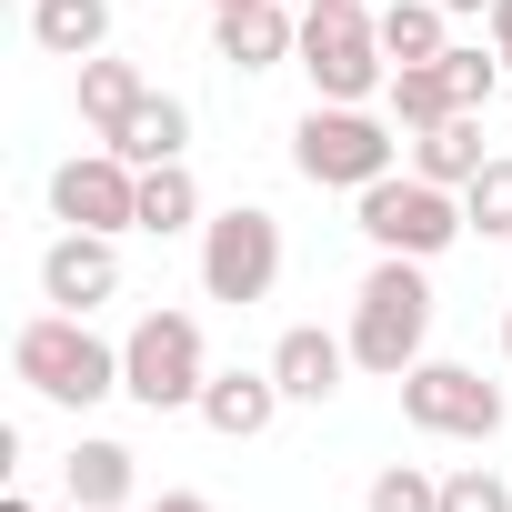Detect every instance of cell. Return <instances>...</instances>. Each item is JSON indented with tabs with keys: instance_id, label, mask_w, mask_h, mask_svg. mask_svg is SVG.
<instances>
[{
	"instance_id": "12",
	"label": "cell",
	"mask_w": 512,
	"mask_h": 512,
	"mask_svg": "<svg viewBox=\"0 0 512 512\" xmlns=\"http://www.w3.org/2000/svg\"><path fill=\"white\" fill-rule=\"evenodd\" d=\"M342 372H352V332L292 322V332L272 342V382H282V402H332V392H342Z\"/></svg>"
},
{
	"instance_id": "16",
	"label": "cell",
	"mask_w": 512,
	"mask_h": 512,
	"mask_svg": "<svg viewBox=\"0 0 512 512\" xmlns=\"http://www.w3.org/2000/svg\"><path fill=\"white\" fill-rule=\"evenodd\" d=\"M31 41H41L51 61L111 51V0H31Z\"/></svg>"
},
{
	"instance_id": "10",
	"label": "cell",
	"mask_w": 512,
	"mask_h": 512,
	"mask_svg": "<svg viewBox=\"0 0 512 512\" xmlns=\"http://www.w3.org/2000/svg\"><path fill=\"white\" fill-rule=\"evenodd\" d=\"M121 292V231H61L41 251V302L51 312H101Z\"/></svg>"
},
{
	"instance_id": "31",
	"label": "cell",
	"mask_w": 512,
	"mask_h": 512,
	"mask_svg": "<svg viewBox=\"0 0 512 512\" xmlns=\"http://www.w3.org/2000/svg\"><path fill=\"white\" fill-rule=\"evenodd\" d=\"M211 11H251V0H211Z\"/></svg>"
},
{
	"instance_id": "30",
	"label": "cell",
	"mask_w": 512,
	"mask_h": 512,
	"mask_svg": "<svg viewBox=\"0 0 512 512\" xmlns=\"http://www.w3.org/2000/svg\"><path fill=\"white\" fill-rule=\"evenodd\" d=\"M302 11H352V0H302Z\"/></svg>"
},
{
	"instance_id": "8",
	"label": "cell",
	"mask_w": 512,
	"mask_h": 512,
	"mask_svg": "<svg viewBox=\"0 0 512 512\" xmlns=\"http://www.w3.org/2000/svg\"><path fill=\"white\" fill-rule=\"evenodd\" d=\"M502 412H512L502 382H482L472 362H432V352H422V362L402 372V422L432 432V442H492Z\"/></svg>"
},
{
	"instance_id": "28",
	"label": "cell",
	"mask_w": 512,
	"mask_h": 512,
	"mask_svg": "<svg viewBox=\"0 0 512 512\" xmlns=\"http://www.w3.org/2000/svg\"><path fill=\"white\" fill-rule=\"evenodd\" d=\"M442 11H452V21H462V11H492V0H442Z\"/></svg>"
},
{
	"instance_id": "18",
	"label": "cell",
	"mask_w": 512,
	"mask_h": 512,
	"mask_svg": "<svg viewBox=\"0 0 512 512\" xmlns=\"http://www.w3.org/2000/svg\"><path fill=\"white\" fill-rule=\"evenodd\" d=\"M61 482H71V502H81V512H121L141 472H131V442H71Z\"/></svg>"
},
{
	"instance_id": "9",
	"label": "cell",
	"mask_w": 512,
	"mask_h": 512,
	"mask_svg": "<svg viewBox=\"0 0 512 512\" xmlns=\"http://www.w3.org/2000/svg\"><path fill=\"white\" fill-rule=\"evenodd\" d=\"M51 221L61 231H141V171L101 141V151H71L51 171Z\"/></svg>"
},
{
	"instance_id": "2",
	"label": "cell",
	"mask_w": 512,
	"mask_h": 512,
	"mask_svg": "<svg viewBox=\"0 0 512 512\" xmlns=\"http://www.w3.org/2000/svg\"><path fill=\"white\" fill-rule=\"evenodd\" d=\"M292 171L312 191H372L382 171H402V121H382L372 101H312L292 121Z\"/></svg>"
},
{
	"instance_id": "27",
	"label": "cell",
	"mask_w": 512,
	"mask_h": 512,
	"mask_svg": "<svg viewBox=\"0 0 512 512\" xmlns=\"http://www.w3.org/2000/svg\"><path fill=\"white\" fill-rule=\"evenodd\" d=\"M151 512H211V502H201V492H161Z\"/></svg>"
},
{
	"instance_id": "29",
	"label": "cell",
	"mask_w": 512,
	"mask_h": 512,
	"mask_svg": "<svg viewBox=\"0 0 512 512\" xmlns=\"http://www.w3.org/2000/svg\"><path fill=\"white\" fill-rule=\"evenodd\" d=\"M502 362H512V302H502Z\"/></svg>"
},
{
	"instance_id": "21",
	"label": "cell",
	"mask_w": 512,
	"mask_h": 512,
	"mask_svg": "<svg viewBox=\"0 0 512 512\" xmlns=\"http://www.w3.org/2000/svg\"><path fill=\"white\" fill-rule=\"evenodd\" d=\"M211 211H201V181H191V161H161V171H141V231L151 241H171V231H201Z\"/></svg>"
},
{
	"instance_id": "13",
	"label": "cell",
	"mask_w": 512,
	"mask_h": 512,
	"mask_svg": "<svg viewBox=\"0 0 512 512\" xmlns=\"http://www.w3.org/2000/svg\"><path fill=\"white\" fill-rule=\"evenodd\" d=\"M201 422H211L221 442H262V432L282 422V382H272V362H262V372H211V382H201Z\"/></svg>"
},
{
	"instance_id": "5",
	"label": "cell",
	"mask_w": 512,
	"mask_h": 512,
	"mask_svg": "<svg viewBox=\"0 0 512 512\" xmlns=\"http://www.w3.org/2000/svg\"><path fill=\"white\" fill-rule=\"evenodd\" d=\"M201 382H211V342L191 312H141L121 332V392L141 412H201Z\"/></svg>"
},
{
	"instance_id": "15",
	"label": "cell",
	"mask_w": 512,
	"mask_h": 512,
	"mask_svg": "<svg viewBox=\"0 0 512 512\" xmlns=\"http://www.w3.org/2000/svg\"><path fill=\"white\" fill-rule=\"evenodd\" d=\"M482 161H492V151H482V111H452L442 131H412V171L442 181V191H472Z\"/></svg>"
},
{
	"instance_id": "17",
	"label": "cell",
	"mask_w": 512,
	"mask_h": 512,
	"mask_svg": "<svg viewBox=\"0 0 512 512\" xmlns=\"http://www.w3.org/2000/svg\"><path fill=\"white\" fill-rule=\"evenodd\" d=\"M71 71H81V121H91L101 141H111V131L151 101V81H141L131 61H111V51H91V61H71Z\"/></svg>"
},
{
	"instance_id": "23",
	"label": "cell",
	"mask_w": 512,
	"mask_h": 512,
	"mask_svg": "<svg viewBox=\"0 0 512 512\" xmlns=\"http://www.w3.org/2000/svg\"><path fill=\"white\" fill-rule=\"evenodd\" d=\"M462 221H472V231H492V241H512V151H492V161L472 171V191H462Z\"/></svg>"
},
{
	"instance_id": "20",
	"label": "cell",
	"mask_w": 512,
	"mask_h": 512,
	"mask_svg": "<svg viewBox=\"0 0 512 512\" xmlns=\"http://www.w3.org/2000/svg\"><path fill=\"white\" fill-rule=\"evenodd\" d=\"M382 51H392V71L402 61H442L452 51V11H442V0H382Z\"/></svg>"
},
{
	"instance_id": "14",
	"label": "cell",
	"mask_w": 512,
	"mask_h": 512,
	"mask_svg": "<svg viewBox=\"0 0 512 512\" xmlns=\"http://www.w3.org/2000/svg\"><path fill=\"white\" fill-rule=\"evenodd\" d=\"M111 151H121L131 171H161V161H181V151H191V111H181L171 91H151V101L111 131Z\"/></svg>"
},
{
	"instance_id": "4",
	"label": "cell",
	"mask_w": 512,
	"mask_h": 512,
	"mask_svg": "<svg viewBox=\"0 0 512 512\" xmlns=\"http://www.w3.org/2000/svg\"><path fill=\"white\" fill-rule=\"evenodd\" d=\"M352 221H362L372 251H402V262H442V251L472 231L462 221V191H442L422 171H382L372 191H352Z\"/></svg>"
},
{
	"instance_id": "11",
	"label": "cell",
	"mask_w": 512,
	"mask_h": 512,
	"mask_svg": "<svg viewBox=\"0 0 512 512\" xmlns=\"http://www.w3.org/2000/svg\"><path fill=\"white\" fill-rule=\"evenodd\" d=\"M211 51H221L231 71H282V61H302V11H282V0L211 11Z\"/></svg>"
},
{
	"instance_id": "7",
	"label": "cell",
	"mask_w": 512,
	"mask_h": 512,
	"mask_svg": "<svg viewBox=\"0 0 512 512\" xmlns=\"http://www.w3.org/2000/svg\"><path fill=\"white\" fill-rule=\"evenodd\" d=\"M302 71H312V101H372L392 91V51H382V21L362 11H302Z\"/></svg>"
},
{
	"instance_id": "32",
	"label": "cell",
	"mask_w": 512,
	"mask_h": 512,
	"mask_svg": "<svg viewBox=\"0 0 512 512\" xmlns=\"http://www.w3.org/2000/svg\"><path fill=\"white\" fill-rule=\"evenodd\" d=\"M0 512H31V502H21V492H11V502H0Z\"/></svg>"
},
{
	"instance_id": "1",
	"label": "cell",
	"mask_w": 512,
	"mask_h": 512,
	"mask_svg": "<svg viewBox=\"0 0 512 512\" xmlns=\"http://www.w3.org/2000/svg\"><path fill=\"white\" fill-rule=\"evenodd\" d=\"M422 352H432V272L402 262V251H382V262L362 272V292H352V362L402 382Z\"/></svg>"
},
{
	"instance_id": "22",
	"label": "cell",
	"mask_w": 512,
	"mask_h": 512,
	"mask_svg": "<svg viewBox=\"0 0 512 512\" xmlns=\"http://www.w3.org/2000/svg\"><path fill=\"white\" fill-rule=\"evenodd\" d=\"M362 512H442V472H422V462H382L372 492H362Z\"/></svg>"
},
{
	"instance_id": "26",
	"label": "cell",
	"mask_w": 512,
	"mask_h": 512,
	"mask_svg": "<svg viewBox=\"0 0 512 512\" xmlns=\"http://www.w3.org/2000/svg\"><path fill=\"white\" fill-rule=\"evenodd\" d=\"M482 21H492V51H502V71H512V0H492Z\"/></svg>"
},
{
	"instance_id": "25",
	"label": "cell",
	"mask_w": 512,
	"mask_h": 512,
	"mask_svg": "<svg viewBox=\"0 0 512 512\" xmlns=\"http://www.w3.org/2000/svg\"><path fill=\"white\" fill-rule=\"evenodd\" d=\"M442 512H512V482L492 462H452L442 472Z\"/></svg>"
},
{
	"instance_id": "19",
	"label": "cell",
	"mask_w": 512,
	"mask_h": 512,
	"mask_svg": "<svg viewBox=\"0 0 512 512\" xmlns=\"http://www.w3.org/2000/svg\"><path fill=\"white\" fill-rule=\"evenodd\" d=\"M382 111H392V121H402V141H412V131H442L462 101H452V71H442V61H402V71H392V91H382Z\"/></svg>"
},
{
	"instance_id": "3",
	"label": "cell",
	"mask_w": 512,
	"mask_h": 512,
	"mask_svg": "<svg viewBox=\"0 0 512 512\" xmlns=\"http://www.w3.org/2000/svg\"><path fill=\"white\" fill-rule=\"evenodd\" d=\"M11 372H21L41 402L91 412V402H111V392H121V342H101V332H91V312H41V322H21Z\"/></svg>"
},
{
	"instance_id": "24",
	"label": "cell",
	"mask_w": 512,
	"mask_h": 512,
	"mask_svg": "<svg viewBox=\"0 0 512 512\" xmlns=\"http://www.w3.org/2000/svg\"><path fill=\"white\" fill-rule=\"evenodd\" d=\"M442 71H452V101H462V111H492V91L512 81V71H502V51H462V41L442 51Z\"/></svg>"
},
{
	"instance_id": "6",
	"label": "cell",
	"mask_w": 512,
	"mask_h": 512,
	"mask_svg": "<svg viewBox=\"0 0 512 512\" xmlns=\"http://www.w3.org/2000/svg\"><path fill=\"white\" fill-rule=\"evenodd\" d=\"M272 282H282V221L262 201L211 211L201 221V292L231 302V312H251V302H272Z\"/></svg>"
}]
</instances>
